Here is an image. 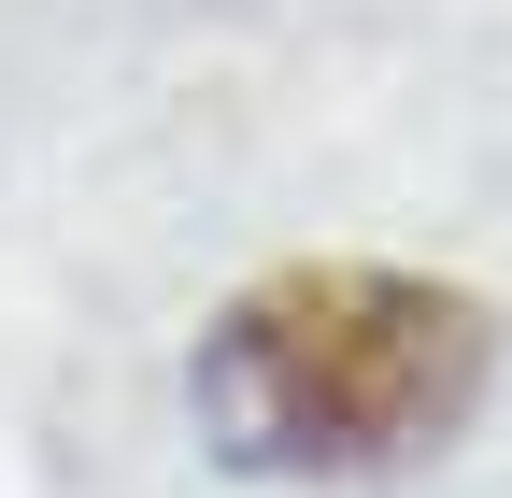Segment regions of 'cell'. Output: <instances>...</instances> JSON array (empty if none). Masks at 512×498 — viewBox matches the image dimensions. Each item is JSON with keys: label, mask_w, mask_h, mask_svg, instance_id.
<instances>
[{"label": "cell", "mask_w": 512, "mask_h": 498, "mask_svg": "<svg viewBox=\"0 0 512 498\" xmlns=\"http://www.w3.org/2000/svg\"><path fill=\"white\" fill-rule=\"evenodd\" d=\"M498 385V314L470 285L313 257L242 285L185 356V413L200 442L256 484H370L441 456Z\"/></svg>", "instance_id": "6da1fadb"}]
</instances>
